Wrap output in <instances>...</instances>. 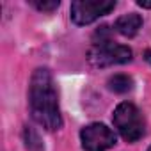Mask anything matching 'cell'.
I'll return each instance as SVG.
<instances>
[{
	"instance_id": "6da1fadb",
	"label": "cell",
	"mask_w": 151,
	"mask_h": 151,
	"mask_svg": "<svg viewBox=\"0 0 151 151\" xmlns=\"http://www.w3.org/2000/svg\"><path fill=\"white\" fill-rule=\"evenodd\" d=\"M29 109L32 119L39 126L50 132L60 128L62 117L59 109V94L53 77L46 68H37L32 73L29 86Z\"/></svg>"
},
{
	"instance_id": "8992f818",
	"label": "cell",
	"mask_w": 151,
	"mask_h": 151,
	"mask_svg": "<svg viewBox=\"0 0 151 151\" xmlns=\"http://www.w3.org/2000/svg\"><path fill=\"white\" fill-rule=\"evenodd\" d=\"M114 29H116L121 36H124V37H133V36L142 29V18H140V14H137V13L123 14V16H119V18L116 20Z\"/></svg>"
},
{
	"instance_id": "5b68a950",
	"label": "cell",
	"mask_w": 151,
	"mask_h": 151,
	"mask_svg": "<svg viewBox=\"0 0 151 151\" xmlns=\"http://www.w3.org/2000/svg\"><path fill=\"white\" fill-rule=\"evenodd\" d=\"M82 147L86 151H107L116 144V133L103 123H91L80 132Z\"/></svg>"
},
{
	"instance_id": "7a4b0ae2",
	"label": "cell",
	"mask_w": 151,
	"mask_h": 151,
	"mask_svg": "<svg viewBox=\"0 0 151 151\" xmlns=\"http://www.w3.org/2000/svg\"><path fill=\"white\" fill-rule=\"evenodd\" d=\"M112 121L116 130L126 142H137L146 132V123L140 110L128 101H123L116 107Z\"/></svg>"
},
{
	"instance_id": "ba28073f",
	"label": "cell",
	"mask_w": 151,
	"mask_h": 151,
	"mask_svg": "<svg viewBox=\"0 0 151 151\" xmlns=\"http://www.w3.org/2000/svg\"><path fill=\"white\" fill-rule=\"evenodd\" d=\"M23 139H25V146H27L29 151H45L39 135H37L32 128H25V132H23Z\"/></svg>"
},
{
	"instance_id": "52a82bcc",
	"label": "cell",
	"mask_w": 151,
	"mask_h": 151,
	"mask_svg": "<svg viewBox=\"0 0 151 151\" xmlns=\"http://www.w3.org/2000/svg\"><path fill=\"white\" fill-rule=\"evenodd\" d=\"M109 89L117 93V94H124V93L133 89V80H132V77H128V75L117 73V75H114V77L109 78Z\"/></svg>"
},
{
	"instance_id": "8fae6325",
	"label": "cell",
	"mask_w": 151,
	"mask_h": 151,
	"mask_svg": "<svg viewBox=\"0 0 151 151\" xmlns=\"http://www.w3.org/2000/svg\"><path fill=\"white\" fill-rule=\"evenodd\" d=\"M144 57H146V60H147V62H151V50H146Z\"/></svg>"
},
{
	"instance_id": "7c38bea8",
	"label": "cell",
	"mask_w": 151,
	"mask_h": 151,
	"mask_svg": "<svg viewBox=\"0 0 151 151\" xmlns=\"http://www.w3.org/2000/svg\"><path fill=\"white\" fill-rule=\"evenodd\" d=\"M147 151H151V146H149V149H147Z\"/></svg>"
},
{
	"instance_id": "277c9868",
	"label": "cell",
	"mask_w": 151,
	"mask_h": 151,
	"mask_svg": "<svg viewBox=\"0 0 151 151\" xmlns=\"http://www.w3.org/2000/svg\"><path fill=\"white\" fill-rule=\"evenodd\" d=\"M114 0H75L71 2V20L77 25H89L114 11Z\"/></svg>"
},
{
	"instance_id": "3957f363",
	"label": "cell",
	"mask_w": 151,
	"mask_h": 151,
	"mask_svg": "<svg viewBox=\"0 0 151 151\" xmlns=\"http://www.w3.org/2000/svg\"><path fill=\"white\" fill-rule=\"evenodd\" d=\"M87 60L94 68H109L114 64H126L132 60V50L124 45H117L112 39L93 43Z\"/></svg>"
},
{
	"instance_id": "9c48e42d",
	"label": "cell",
	"mask_w": 151,
	"mask_h": 151,
	"mask_svg": "<svg viewBox=\"0 0 151 151\" xmlns=\"http://www.w3.org/2000/svg\"><path fill=\"white\" fill-rule=\"evenodd\" d=\"M30 6H34L37 11L52 13V11H55L60 6V2L59 0H30Z\"/></svg>"
},
{
	"instance_id": "30bf717a",
	"label": "cell",
	"mask_w": 151,
	"mask_h": 151,
	"mask_svg": "<svg viewBox=\"0 0 151 151\" xmlns=\"http://www.w3.org/2000/svg\"><path fill=\"white\" fill-rule=\"evenodd\" d=\"M137 6H140L144 9H151V0H137Z\"/></svg>"
}]
</instances>
